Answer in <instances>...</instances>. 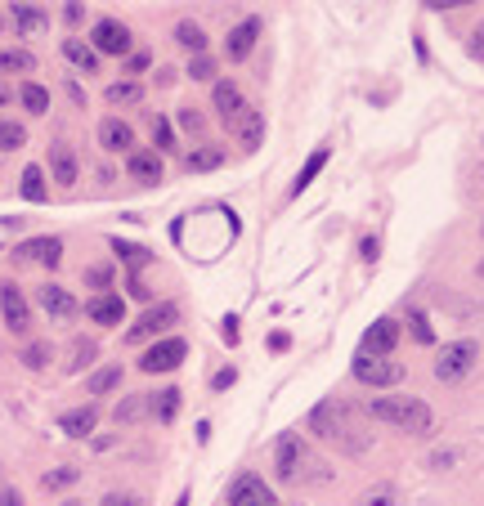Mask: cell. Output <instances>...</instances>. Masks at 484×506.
Returning a JSON list of instances; mask_svg holds the SVG:
<instances>
[{
	"instance_id": "cell-26",
	"label": "cell",
	"mask_w": 484,
	"mask_h": 506,
	"mask_svg": "<svg viewBox=\"0 0 484 506\" xmlns=\"http://www.w3.org/2000/svg\"><path fill=\"white\" fill-rule=\"evenodd\" d=\"M18 99H23L27 112H36V117L50 112V90H46L41 81H23V86H18Z\"/></svg>"
},
{
	"instance_id": "cell-29",
	"label": "cell",
	"mask_w": 484,
	"mask_h": 506,
	"mask_svg": "<svg viewBox=\"0 0 484 506\" xmlns=\"http://www.w3.org/2000/svg\"><path fill=\"white\" fill-rule=\"evenodd\" d=\"M23 198H27V202H46V198H50L41 166H27V170H23Z\"/></svg>"
},
{
	"instance_id": "cell-8",
	"label": "cell",
	"mask_w": 484,
	"mask_h": 506,
	"mask_svg": "<svg viewBox=\"0 0 484 506\" xmlns=\"http://www.w3.org/2000/svg\"><path fill=\"white\" fill-rule=\"evenodd\" d=\"M90 46L95 54H112V58H126L130 54V27L117 23V18H99L95 32H90Z\"/></svg>"
},
{
	"instance_id": "cell-9",
	"label": "cell",
	"mask_w": 484,
	"mask_h": 506,
	"mask_svg": "<svg viewBox=\"0 0 484 506\" xmlns=\"http://www.w3.org/2000/svg\"><path fill=\"white\" fill-rule=\"evenodd\" d=\"M36 301H41V309L50 314L54 323H72V318L81 314L77 296H72L67 287H58V283H46V287H36Z\"/></svg>"
},
{
	"instance_id": "cell-22",
	"label": "cell",
	"mask_w": 484,
	"mask_h": 506,
	"mask_svg": "<svg viewBox=\"0 0 484 506\" xmlns=\"http://www.w3.org/2000/svg\"><path fill=\"white\" fill-rule=\"evenodd\" d=\"M14 23H18V32L23 36H36V32H46V9L41 5H32V0H23V5H14Z\"/></svg>"
},
{
	"instance_id": "cell-6",
	"label": "cell",
	"mask_w": 484,
	"mask_h": 506,
	"mask_svg": "<svg viewBox=\"0 0 484 506\" xmlns=\"http://www.w3.org/2000/svg\"><path fill=\"white\" fill-rule=\"evenodd\" d=\"M305 466H310V453H305L301 435H283L278 449H273V470H278V480H283V484H296V480L305 475Z\"/></svg>"
},
{
	"instance_id": "cell-20",
	"label": "cell",
	"mask_w": 484,
	"mask_h": 506,
	"mask_svg": "<svg viewBox=\"0 0 484 506\" xmlns=\"http://www.w3.org/2000/svg\"><path fill=\"white\" fill-rule=\"evenodd\" d=\"M126 170H130L139 184H161V157L158 152H130V157H126Z\"/></svg>"
},
{
	"instance_id": "cell-32",
	"label": "cell",
	"mask_w": 484,
	"mask_h": 506,
	"mask_svg": "<svg viewBox=\"0 0 484 506\" xmlns=\"http://www.w3.org/2000/svg\"><path fill=\"white\" fill-rule=\"evenodd\" d=\"M117 386H121V367H117V363L90 372V395H108V390H117Z\"/></svg>"
},
{
	"instance_id": "cell-46",
	"label": "cell",
	"mask_w": 484,
	"mask_h": 506,
	"mask_svg": "<svg viewBox=\"0 0 484 506\" xmlns=\"http://www.w3.org/2000/svg\"><path fill=\"white\" fill-rule=\"evenodd\" d=\"M99 506H144L135 493H104V502Z\"/></svg>"
},
{
	"instance_id": "cell-42",
	"label": "cell",
	"mask_w": 484,
	"mask_h": 506,
	"mask_svg": "<svg viewBox=\"0 0 484 506\" xmlns=\"http://www.w3.org/2000/svg\"><path fill=\"white\" fill-rule=\"evenodd\" d=\"M86 283H90L95 292H108V287H112V264H95V269H86Z\"/></svg>"
},
{
	"instance_id": "cell-19",
	"label": "cell",
	"mask_w": 484,
	"mask_h": 506,
	"mask_svg": "<svg viewBox=\"0 0 484 506\" xmlns=\"http://www.w3.org/2000/svg\"><path fill=\"white\" fill-rule=\"evenodd\" d=\"M63 58H67L77 72H86V77H95V72H99V54H95V46H86V41H77V36H67V41H63Z\"/></svg>"
},
{
	"instance_id": "cell-58",
	"label": "cell",
	"mask_w": 484,
	"mask_h": 506,
	"mask_svg": "<svg viewBox=\"0 0 484 506\" xmlns=\"http://www.w3.org/2000/svg\"><path fill=\"white\" fill-rule=\"evenodd\" d=\"M480 233H484V229H480Z\"/></svg>"
},
{
	"instance_id": "cell-43",
	"label": "cell",
	"mask_w": 484,
	"mask_h": 506,
	"mask_svg": "<svg viewBox=\"0 0 484 506\" xmlns=\"http://www.w3.org/2000/svg\"><path fill=\"white\" fill-rule=\"evenodd\" d=\"M408 323H413V336H417L422 346H430V341H435V336H430V323H427V314H422V309H413V314H408Z\"/></svg>"
},
{
	"instance_id": "cell-7",
	"label": "cell",
	"mask_w": 484,
	"mask_h": 506,
	"mask_svg": "<svg viewBox=\"0 0 484 506\" xmlns=\"http://www.w3.org/2000/svg\"><path fill=\"white\" fill-rule=\"evenodd\" d=\"M184 355H189V346H184V336H161L158 346H149L144 350V358H139V367L144 372H175L180 363H184Z\"/></svg>"
},
{
	"instance_id": "cell-27",
	"label": "cell",
	"mask_w": 484,
	"mask_h": 506,
	"mask_svg": "<svg viewBox=\"0 0 484 506\" xmlns=\"http://www.w3.org/2000/svg\"><path fill=\"white\" fill-rule=\"evenodd\" d=\"M90 363H95V341L77 336V341L67 346V363H63V367H67V377H72V372H86Z\"/></svg>"
},
{
	"instance_id": "cell-4",
	"label": "cell",
	"mask_w": 484,
	"mask_h": 506,
	"mask_svg": "<svg viewBox=\"0 0 484 506\" xmlns=\"http://www.w3.org/2000/svg\"><path fill=\"white\" fill-rule=\"evenodd\" d=\"M355 381L373 386V390L399 386L404 381V363H395L390 355H355Z\"/></svg>"
},
{
	"instance_id": "cell-55",
	"label": "cell",
	"mask_w": 484,
	"mask_h": 506,
	"mask_svg": "<svg viewBox=\"0 0 484 506\" xmlns=\"http://www.w3.org/2000/svg\"><path fill=\"white\" fill-rule=\"evenodd\" d=\"M63 506H81V502H63Z\"/></svg>"
},
{
	"instance_id": "cell-5",
	"label": "cell",
	"mask_w": 484,
	"mask_h": 506,
	"mask_svg": "<svg viewBox=\"0 0 484 506\" xmlns=\"http://www.w3.org/2000/svg\"><path fill=\"white\" fill-rule=\"evenodd\" d=\"M170 327H180V305L161 301V305H149L144 314H139V323L126 332V341H149V336H166Z\"/></svg>"
},
{
	"instance_id": "cell-24",
	"label": "cell",
	"mask_w": 484,
	"mask_h": 506,
	"mask_svg": "<svg viewBox=\"0 0 484 506\" xmlns=\"http://www.w3.org/2000/svg\"><path fill=\"white\" fill-rule=\"evenodd\" d=\"M153 412V395H130V399H121L117 404V426H130V421H139V417H149Z\"/></svg>"
},
{
	"instance_id": "cell-50",
	"label": "cell",
	"mask_w": 484,
	"mask_h": 506,
	"mask_svg": "<svg viewBox=\"0 0 484 506\" xmlns=\"http://www.w3.org/2000/svg\"><path fill=\"white\" fill-rule=\"evenodd\" d=\"M130 296H135V301H149V296H153V292H149V287H144V283H139V278H130Z\"/></svg>"
},
{
	"instance_id": "cell-39",
	"label": "cell",
	"mask_w": 484,
	"mask_h": 506,
	"mask_svg": "<svg viewBox=\"0 0 484 506\" xmlns=\"http://www.w3.org/2000/svg\"><path fill=\"white\" fill-rule=\"evenodd\" d=\"M153 144H158V152H175V130L166 117H153Z\"/></svg>"
},
{
	"instance_id": "cell-57",
	"label": "cell",
	"mask_w": 484,
	"mask_h": 506,
	"mask_svg": "<svg viewBox=\"0 0 484 506\" xmlns=\"http://www.w3.org/2000/svg\"><path fill=\"white\" fill-rule=\"evenodd\" d=\"M0 32H5V18H0Z\"/></svg>"
},
{
	"instance_id": "cell-34",
	"label": "cell",
	"mask_w": 484,
	"mask_h": 506,
	"mask_svg": "<svg viewBox=\"0 0 484 506\" xmlns=\"http://www.w3.org/2000/svg\"><path fill=\"white\" fill-rule=\"evenodd\" d=\"M112 252L121 255L130 269H144V264L153 260V252H149V247H135V243H121V238H112Z\"/></svg>"
},
{
	"instance_id": "cell-38",
	"label": "cell",
	"mask_w": 484,
	"mask_h": 506,
	"mask_svg": "<svg viewBox=\"0 0 484 506\" xmlns=\"http://www.w3.org/2000/svg\"><path fill=\"white\" fill-rule=\"evenodd\" d=\"M23 363H27L32 372H41V367L50 363V341H32V346L23 350Z\"/></svg>"
},
{
	"instance_id": "cell-18",
	"label": "cell",
	"mask_w": 484,
	"mask_h": 506,
	"mask_svg": "<svg viewBox=\"0 0 484 506\" xmlns=\"http://www.w3.org/2000/svg\"><path fill=\"white\" fill-rule=\"evenodd\" d=\"M95 426H99V408H95V404L63 412V435H72V439H86V435H95Z\"/></svg>"
},
{
	"instance_id": "cell-37",
	"label": "cell",
	"mask_w": 484,
	"mask_h": 506,
	"mask_svg": "<svg viewBox=\"0 0 484 506\" xmlns=\"http://www.w3.org/2000/svg\"><path fill=\"white\" fill-rule=\"evenodd\" d=\"M77 480H81V470H77V466H54L50 475L41 480V489H72Z\"/></svg>"
},
{
	"instance_id": "cell-21",
	"label": "cell",
	"mask_w": 484,
	"mask_h": 506,
	"mask_svg": "<svg viewBox=\"0 0 484 506\" xmlns=\"http://www.w3.org/2000/svg\"><path fill=\"white\" fill-rule=\"evenodd\" d=\"M50 170H54L58 184H77V170H81V166H77V152L67 149V144H54L50 149Z\"/></svg>"
},
{
	"instance_id": "cell-2",
	"label": "cell",
	"mask_w": 484,
	"mask_h": 506,
	"mask_svg": "<svg viewBox=\"0 0 484 506\" xmlns=\"http://www.w3.org/2000/svg\"><path fill=\"white\" fill-rule=\"evenodd\" d=\"M310 430H314L319 439H327V444H341L345 453H364V449H368L364 439H355L359 430H355L350 412L336 404V399H323V404L310 412Z\"/></svg>"
},
{
	"instance_id": "cell-54",
	"label": "cell",
	"mask_w": 484,
	"mask_h": 506,
	"mask_svg": "<svg viewBox=\"0 0 484 506\" xmlns=\"http://www.w3.org/2000/svg\"><path fill=\"white\" fill-rule=\"evenodd\" d=\"M5 103H9V86L0 81V108H5Z\"/></svg>"
},
{
	"instance_id": "cell-48",
	"label": "cell",
	"mask_w": 484,
	"mask_h": 506,
	"mask_svg": "<svg viewBox=\"0 0 484 506\" xmlns=\"http://www.w3.org/2000/svg\"><path fill=\"white\" fill-rule=\"evenodd\" d=\"M211 386H215V390H229V386H233V367H224V372H215V377H211Z\"/></svg>"
},
{
	"instance_id": "cell-10",
	"label": "cell",
	"mask_w": 484,
	"mask_h": 506,
	"mask_svg": "<svg viewBox=\"0 0 484 506\" xmlns=\"http://www.w3.org/2000/svg\"><path fill=\"white\" fill-rule=\"evenodd\" d=\"M229 506H278V498L261 475H238L229 489Z\"/></svg>"
},
{
	"instance_id": "cell-12",
	"label": "cell",
	"mask_w": 484,
	"mask_h": 506,
	"mask_svg": "<svg viewBox=\"0 0 484 506\" xmlns=\"http://www.w3.org/2000/svg\"><path fill=\"white\" fill-rule=\"evenodd\" d=\"M0 309H5V327L9 332H27L32 327V309H27V301H23V292L14 287V283H0Z\"/></svg>"
},
{
	"instance_id": "cell-16",
	"label": "cell",
	"mask_w": 484,
	"mask_h": 506,
	"mask_svg": "<svg viewBox=\"0 0 484 506\" xmlns=\"http://www.w3.org/2000/svg\"><path fill=\"white\" fill-rule=\"evenodd\" d=\"M23 260H36V264H46V269H58V260H63V238H32V243H23L18 247Z\"/></svg>"
},
{
	"instance_id": "cell-25",
	"label": "cell",
	"mask_w": 484,
	"mask_h": 506,
	"mask_svg": "<svg viewBox=\"0 0 484 506\" xmlns=\"http://www.w3.org/2000/svg\"><path fill=\"white\" fill-rule=\"evenodd\" d=\"M175 41L184 46L189 54H207V32L193 23V18H184V23H175Z\"/></svg>"
},
{
	"instance_id": "cell-23",
	"label": "cell",
	"mask_w": 484,
	"mask_h": 506,
	"mask_svg": "<svg viewBox=\"0 0 484 506\" xmlns=\"http://www.w3.org/2000/svg\"><path fill=\"white\" fill-rule=\"evenodd\" d=\"M104 99L112 108H130V103H144V81H135V77H126V81H112L104 90Z\"/></svg>"
},
{
	"instance_id": "cell-41",
	"label": "cell",
	"mask_w": 484,
	"mask_h": 506,
	"mask_svg": "<svg viewBox=\"0 0 484 506\" xmlns=\"http://www.w3.org/2000/svg\"><path fill=\"white\" fill-rule=\"evenodd\" d=\"M189 77H193V81H211V77H215V58H207V54H193Z\"/></svg>"
},
{
	"instance_id": "cell-36",
	"label": "cell",
	"mask_w": 484,
	"mask_h": 506,
	"mask_svg": "<svg viewBox=\"0 0 484 506\" xmlns=\"http://www.w3.org/2000/svg\"><path fill=\"white\" fill-rule=\"evenodd\" d=\"M27 144V130L18 121H0V152H14Z\"/></svg>"
},
{
	"instance_id": "cell-53",
	"label": "cell",
	"mask_w": 484,
	"mask_h": 506,
	"mask_svg": "<svg viewBox=\"0 0 484 506\" xmlns=\"http://www.w3.org/2000/svg\"><path fill=\"white\" fill-rule=\"evenodd\" d=\"M430 9H453V5H471V0H427Z\"/></svg>"
},
{
	"instance_id": "cell-17",
	"label": "cell",
	"mask_w": 484,
	"mask_h": 506,
	"mask_svg": "<svg viewBox=\"0 0 484 506\" xmlns=\"http://www.w3.org/2000/svg\"><path fill=\"white\" fill-rule=\"evenodd\" d=\"M99 144L108 152H135V130L121 117H108L104 126H99Z\"/></svg>"
},
{
	"instance_id": "cell-30",
	"label": "cell",
	"mask_w": 484,
	"mask_h": 506,
	"mask_svg": "<svg viewBox=\"0 0 484 506\" xmlns=\"http://www.w3.org/2000/svg\"><path fill=\"white\" fill-rule=\"evenodd\" d=\"M323 166H327V149H314V152H310V161L301 166V175H296V184H292V193H305V189L314 184V175H319Z\"/></svg>"
},
{
	"instance_id": "cell-13",
	"label": "cell",
	"mask_w": 484,
	"mask_h": 506,
	"mask_svg": "<svg viewBox=\"0 0 484 506\" xmlns=\"http://www.w3.org/2000/svg\"><path fill=\"white\" fill-rule=\"evenodd\" d=\"M395 346H399V323H395V318H376L373 327L364 332L359 355H390Z\"/></svg>"
},
{
	"instance_id": "cell-56",
	"label": "cell",
	"mask_w": 484,
	"mask_h": 506,
	"mask_svg": "<svg viewBox=\"0 0 484 506\" xmlns=\"http://www.w3.org/2000/svg\"><path fill=\"white\" fill-rule=\"evenodd\" d=\"M480 278H484V260H480Z\"/></svg>"
},
{
	"instance_id": "cell-1",
	"label": "cell",
	"mask_w": 484,
	"mask_h": 506,
	"mask_svg": "<svg viewBox=\"0 0 484 506\" xmlns=\"http://www.w3.org/2000/svg\"><path fill=\"white\" fill-rule=\"evenodd\" d=\"M368 417L395 426V430H408V435H427L435 426V412H430L422 399H368Z\"/></svg>"
},
{
	"instance_id": "cell-15",
	"label": "cell",
	"mask_w": 484,
	"mask_h": 506,
	"mask_svg": "<svg viewBox=\"0 0 484 506\" xmlns=\"http://www.w3.org/2000/svg\"><path fill=\"white\" fill-rule=\"evenodd\" d=\"M256 36H261V18H242V23L229 32V41H224V54H229L233 63H242L247 54L256 50Z\"/></svg>"
},
{
	"instance_id": "cell-11",
	"label": "cell",
	"mask_w": 484,
	"mask_h": 506,
	"mask_svg": "<svg viewBox=\"0 0 484 506\" xmlns=\"http://www.w3.org/2000/svg\"><path fill=\"white\" fill-rule=\"evenodd\" d=\"M215 112H220V121L229 126V130H238V121L247 117V99H242V90L233 86V81H215Z\"/></svg>"
},
{
	"instance_id": "cell-3",
	"label": "cell",
	"mask_w": 484,
	"mask_h": 506,
	"mask_svg": "<svg viewBox=\"0 0 484 506\" xmlns=\"http://www.w3.org/2000/svg\"><path fill=\"white\" fill-rule=\"evenodd\" d=\"M476 363H480V346L476 341H448L439 350V358H435V381H462Z\"/></svg>"
},
{
	"instance_id": "cell-47",
	"label": "cell",
	"mask_w": 484,
	"mask_h": 506,
	"mask_svg": "<svg viewBox=\"0 0 484 506\" xmlns=\"http://www.w3.org/2000/svg\"><path fill=\"white\" fill-rule=\"evenodd\" d=\"M63 18H67V27H77V23L86 18V5H77V0H72V5L63 9Z\"/></svg>"
},
{
	"instance_id": "cell-31",
	"label": "cell",
	"mask_w": 484,
	"mask_h": 506,
	"mask_svg": "<svg viewBox=\"0 0 484 506\" xmlns=\"http://www.w3.org/2000/svg\"><path fill=\"white\" fill-rule=\"evenodd\" d=\"M0 72H36L32 50H0Z\"/></svg>"
},
{
	"instance_id": "cell-49",
	"label": "cell",
	"mask_w": 484,
	"mask_h": 506,
	"mask_svg": "<svg viewBox=\"0 0 484 506\" xmlns=\"http://www.w3.org/2000/svg\"><path fill=\"white\" fill-rule=\"evenodd\" d=\"M359 252H364V260L373 264V260H376V252H381V247H376V238H364V243H359Z\"/></svg>"
},
{
	"instance_id": "cell-51",
	"label": "cell",
	"mask_w": 484,
	"mask_h": 506,
	"mask_svg": "<svg viewBox=\"0 0 484 506\" xmlns=\"http://www.w3.org/2000/svg\"><path fill=\"white\" fill-rule=\"evenodd\" d=\"M224 341L238 346V318H224Z\"/></svg>"
},
{
	"instance_id": "cell-40",
	"label": "cell",
	"mask_w": 484,
	"mask_h": 506,
	"mask_svg": "<svg viewBox=\"0 0 484 506\" xmlns=\"http://www.w3.org/2000/svg\"><path fill=\"white\" fill-rule=\"evenodd\" d=\"M149 63H153V54H149V50H130V54H126V77H135V81H139V72H149Z\"/></svg>"
},
{
	"instance_id": "cell-35",
	"label": "cell",
	"mask_w": 484,
	"mask_h": 506,
	"mask_svg": "<svg viewBox=\"0 0 484 506\" xmlns=\"http://www.w3.org/2000/svg\"><path fill=\"white\" fill-rule=\"evenodd\" d=\"M224 161V152L220 149H193L189 157H184V170H215Z\"/></svg>"
},
{
	"instance_id": "cell-44",
	"label": "cell",
	"mask_w": 484,
	"mask_h": 506,
	"mask_svg": "<svg viewBox=\"0 0 484 506\" xmlns=\"http://www.w3.org/2000/svg\"><path fill=\"white\" fill-rule=\"evenodd\" d=\"M359 506H395V489H390V484H381V489H373Z\"/></svg>"
},
{
	"instance_id": "cell-45",
	"label": "cell",
	"mask_w": 484,
	"mask_h": 506,
	"mask_svg": "<svg viewBox=\"0 0 484 506\" xmlns=\"http://www.w3.org/2000/svg\"><path fill=\"white\" fill-rule=\"evenodd\" d=\"M180 126H184L189 135H198V130H202V117H198V108H184V112H180Z\"/></svg>"
},
{
	"instance_id": "cell-52",
	"label": "cell",
	"mask_w": 484,
	"mask_h": 506,
	"mask_svg": "<svg viewBox=\"0 0 484 506\" xmlns=\"http://www.w3.org/2000/svg\"><path fill=\"white\" fill-rule=\"evenodd\" d=\"M0 506H23V498H18V489H0Z\"/></svg>"
},
{
	"instance_id": "cell-14",
	"label": "cell",
	"mask_w": 484,
	"mask_h": 506,
	"mask_svg": "<svg viewBox=\"0 0 484 506\" xmlns=\"http://www.w3.org/2000/svg\"><path fill=\"white\" fill-rule=\"evenodd\" d=\"M86 314H90V323H99V327H117V323L126 318V301H121L117 292H95L90 305H86Z\"/></svg>"
},
{
	"instance_id": "cell-33",
	"label": "cell",
	"mask_w": 484,
	"mask_h": 506,
	"mask_svg": "<svg viewBox=\"0 0 484 506\" xmlns=\"http://www.w3.org/2000/svg\"><path fill=\"white\" fill-rule=\"evenodd\" d=\"M180 399H184V395H180L175 386H166L161 395H153V417H158V421H170V417L180 412Z\"/></svg>"
},
{
	"instance_id": "cell-28",
	"label": "cell",
	"mask_w": 484,
	"mask_h": 506,
	"mask_svg": "<svg viewBox=\"0 0 484 506\" xmlns=\"http://www.w3.org/2000/svg\"><path fill=\"white\" fill-rule=\"evenodd\" d=\"M238 135H242V144H247V149H256V144L265 139V117H261L256 108H247V117L238 121Z\"/></svg>"
}]
</instances>
